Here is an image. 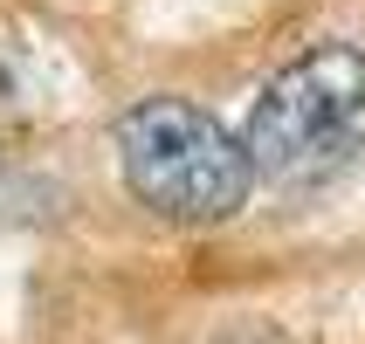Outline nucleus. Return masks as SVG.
Listing matches in <instances>:
<instances>
[{
  "label": "nucleus",
  "instance_id": "1",
  "mask_svg": "<svg viewBox=\"0 0 365 344\" xmlns=\"http://www.w3.org/2000/svg\"><path fill=\"white\" fill-rule=\"evenodd\" d=\"M118 165L159 221L214 227L248 200V152L221 118L186 97H145L118 118Z\"/></svg>",
  "mask_w": 365,
  "mask_h": 344
},
{
  "label": "nucleus",
  "instance_id": "2",
  "mask_svg": "<svg viewBox=\"0 0 365 344\" xmlns=\"http://www.w3.org/2000/svg\"><path fill=\"white\" fill-rule=\"evenodd\" d=\"M359 118H365V56L345 48V41L310 48L289 69H276L262 83V97L248 103V118H242L248 172L297 179L324 152H338Z\"/></svg>",
  "mask_w": 365,
  "mask_h": 344
},
{
  "label": "nucleus",
  "instance_id": "3",
  "mask_svg": "<svg viewBox=\"0 0 365 344\" xmlns=\"http://www.w3.org/2000/svg\"><path fill=\"white\" fill-rule=\"evenodd\" d=\"M69 48L35 21H0V110H56L69 97Z\"/></svg>",
  "mask_w": 365,
  "mask_h": 344
}]
</instances>
